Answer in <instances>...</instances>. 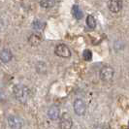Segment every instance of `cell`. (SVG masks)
Segmentation results:
<instances>
[{"mask_svg": "<svg viewBox=\"0 0 129 129\" xmlns=\"http://www.w3.org/2000/svg\"><path fill=\"white\" fill-rule=\"evenodd\" d=\"M13 92L16 99L19 102L23 104L28 101V99L30 98V95H31L30 89L24 84H16L13 88Z\"/></svg>", "mask_w": 129, "mask_h": 129, "instance_id": "1", "label": "cell"}, {"mask_svg": "<svg viewBox=\"0 0 129 129\" xmlns=\"http://www.w3.org/2000/svg\"><path fill=\"white\" fill-rule=\"evenodd\" d=\"M114 69L111 67V66H103L101 69H100V72H99V75H100V79L105 82V83H108V82H111L114 78Z\"/></svg>", "mask_w": 129, "mask_h": 129, "instance_id": "2", "label": "cell"}, {"mask_svg": "<svg viewBox=\"0 0 129 129\" xmlns=\"http://www.w3.org/2000/svg\"><path fill=\"white\" fill-rule=\"evenodd\" d=\"M54 53L57 56L63 58H68L71 56V51L65 44H58L54 49Z\"/></svg>", "mask_w": 129, "mask_h": 129, "instance_id": "3", "label": "cell"}, {"mask_svg": "<svg viewBox=\"0 0 129 129\" xmlns=\"http://www.w3.org/2000/svg\"><path fill=\"white\" fill-rule=\"evenodd\" d=\"M73 107H74V112H75V114H76L77 116H82L84 115L85 110H86V105H85V103H84L82 99H77V100H75Z\"/></svg>", "mask_w": 129, "mask_h": 129, "instance_id": "4", "label": "cell"}, {"mask_svg": "<svg viewBox=\"0 0 129 129\" xmlns=\"http://www.w3.org/2000/svg\"><path fill=\"white\" fill-rule=\"evenodd\" d=\"M7 120L11 128H21L23 126V119L18 116H10Z\"/></svg>", "mask_w": 129, "mask_h": 129, "instance_id": "5", "label": "cell"}, {"mask_svg": "<svg viewBox=\"0 0 129 129\" xmlns=\"http://www.w3.org/2000/svg\"><path fill=\"white\" fill-rule=\"evenodd\" d=\"M60 127L62 129H70L73 125L71 116H69V114L64 113L62 116H60Z\"/></svg>", "mask_w": 129, "mask_h": 129, "instance_id": "6", "label": "cell"}, {"mask_svg": "<svg viewBox=\"0 0 129 129\" xmlns=\"http://www.w3.org/2000/svg\"><path fill=\"white\" fill-rule=\"evenodd\" d=\"M108 8L112 13H118L122 9V2L121 0H109Z\"/></svg>", "mask_w": 129, "mask_h": 129, "instance_id": "7", "label": "cell"}, {"mask_svg": "<svg viewBox=\"0 0 129 129\" xmlns=\"http://www.w3.org/2000/svg\"><path fill=\"white\" fill-rule=\"evenodd\" d=\"M48 116L52 120H56L60 116V111L56 106H52L48 111Z\"/></svg>", "mask_w": 129, "mask_h": 129, "instance_id": "8", "label": "cell"}, {"mask_svg": "<svg viewBox=\"0 0 129 129\" xmlns=\"http://www.w3.org/2000/svg\"><path fill=\"white\" fill-rule=\"evenodd\" d=\"M13 58L12 52L8 49H4L0 52V60L4 63H8L9 61H11V59Z\"/></svg>", "mask_w": 129, "mask_h": 129, "instance_id": "9", "label": "cell"}, {"mask_svg": "<svg viewBox=\"0 0 129 129\" xmlns=\"http://www.w3.org/2000/svg\"><path fill=\"white\" fill-rule=\"evenodd\" d=\"M28 42L32 47H37V46L41 44L42 38H41V36L39 34H31L30 37L28 38Z\"/></svg>", "mask_w": 129, "mask_h": 129, "instance_id": "10", "label": "cell"}, {"mask_svg": "<svg viewBox=\"0 0 129 129\" xmlns=\"http://www.w3.org/2000/svg\"><path fill=\"white\" fill-rule=\"evenodd\" d=\"M72 15L74 16V18L77 19H81L84 17V13L83 11L81 10V8L78 6V5H74L72 8Z\"/></svg>", "mask_w": 129, "mask_h": 129, "instance_id": "11", "label": "cell"}, {"mask_svg": "<svg viewBox=\"0 0 129 129\" xmlns=\"http://www.w3.org/2000/svg\"><path fill=\"white\" fill-rule=\"evenodd\" d=\"M86 24L90 29H94L96 27V19L92 15H88L86 18Z\"/></svg>", "mask_w": 129, "mask_h": 129, "instance_id": "12", "label": "cell"}, {"mask_svg": "<svg viewBox=\"0 0 129 129\" xmlns=\"http://www.w3.org/2000/svg\"><path fill=\"white\" fill-rule=\"evenodd\" d=\"M40 5L43 8L49 9V8H52L55 5V0H41Z\"/></svg>", "mask_w": 129, "mask_h": 129, "instance_id": "13", "label": "cell"}, {"mask_svg": "<svg viewBox=\"0 0 129 129\" xmlns=\"http://www.w3.org/2000/svg\"><path fill=\"white\" fill-rule=\"evenodd\" d=\"M36 70H37V72L41 73V74H44L47 71V66H46V64L43 61H39L37 65H36Z\"/></svg>", "mask_w": 129, "mask_h": 129, "instance_id": "14", "label": "cell"}, {"mask_svg": "<svg viewBox=\"0 0 129 129\" xmlns=\"http://www.w3.org/2000/svg\"><path fill=\"white\" fill-rule=\"evenodd\" d=\"M46 23L44 21H42V20H35L34 22H33V28L34 29H37V30H42L44 27H45Z\"/></svg>", "mask_w": 129, "mask_h": 129, "instance_id": "15", "label": "cell"}, {"mask_svg": "<svg viewBox=\"0 0 129 129\" xmlns=\"http://www.w3.org/2000/svg\"><path fill=\"white\" fill-rule=\"evenodd\" d=\"M83 58H84L85 61H90L91 58H92V52L90 50H84L83 52Z\"/></svg>", "mask_w": 129, "mask_h": 129, "instance_id": "16", "label": "cell"}, {"mask_svg": "<svg viewBox=\"0 0 129 129\" xmlns=\"http://www.w3.org/2000/svg\"><path fill=\"white\" fill-rule=\"evenodd\" d=\"M128 126H129V122H128Z\"/></svg>", "mask_w": 129, "mask_h": 129, "instance_id": "17", "label": "cell"}]
</instances>
